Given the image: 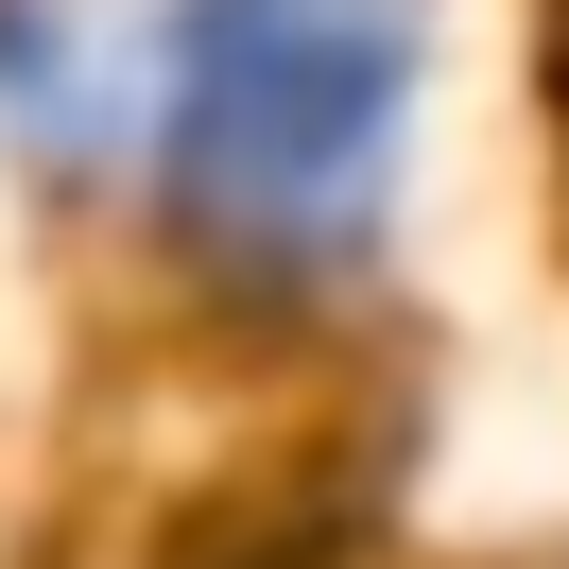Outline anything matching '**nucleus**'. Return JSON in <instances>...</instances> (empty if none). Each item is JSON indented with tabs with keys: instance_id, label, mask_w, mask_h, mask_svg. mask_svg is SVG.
<instances>
[{
	"instance_id": "obj_1",
	"label": "nucleus",
	"mask_w": 569,
	"mask_h": 569,
	"mask_svg": "<svg viewBox=\"0 0 569 569\" xmlns=\"http://www.w3.org/2000/svg\"><path fill=\"white\" fill-rule=\"evenodd\" d=\"M415 0H173L156 18V156L224 242H346L397 173Z\"/></svg>"
}]
</instances>
